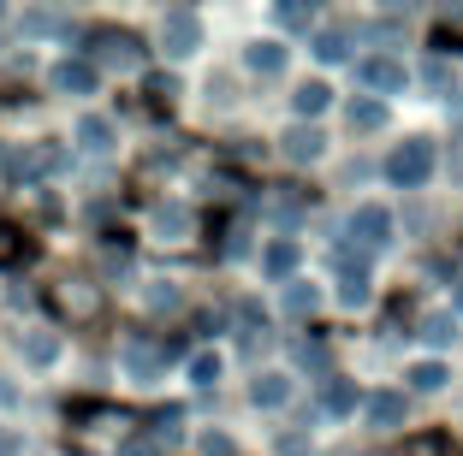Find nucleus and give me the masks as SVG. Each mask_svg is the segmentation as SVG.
Segmentation results:
<instances>
[{"mask_svg":"<svg viewBox=\"0 0 463 456\" xmlns=\"http://www.w3.org/2000/svg\"><path fill=\"white\" fill-rule=\"evenodd\" d=\"M0 456H18V439H13V433H0Z\"/></svg>","mask_w":463,"mask_h":456,"instance_id":"nucleus-4","label":"nucleus"},{"mask_svg":"<svg viewBox=\"0 0 463 456\" xmlns=\"http://www.w3.org/2000/svg\"><path fill=\"white\" fill-rule=\"evenodd\" d=\"M83 143H90V148H108V125H101V119H83Z\"/></svg>","mask_w":463,"mask_h":456,"instance_id":"nucleus-3","label":"nucleus"},{"mask_svg":"<svg viewBox=\"0 0 463 456\" xmlns=\"http://www.w3.org/2000/svg\"><path fill=\"white\" fill-rule=\"evenodd\" d=\"M422 166H428L422 148H416V154H398V178H422Z\"/></svg>","mask_w":463,"mask_h":456,"instance_id":"nucleus-2","label":"nucleus"},{"mask_svg":"<svg viewBox=\"0 0 463 456\" xmlns=\"http://www.w3.org/2000/svg\"><path fill=\"white\" fill-rule=\"evenodd\" d=\"M54 83H60V89H90V83H96V71H90V66H71V60H66V66H54Z\"/></svg>","mask_w":463,"mask_h":456,"instance_id":"nucleus-1","label":"nucleus"}]
</instances>
